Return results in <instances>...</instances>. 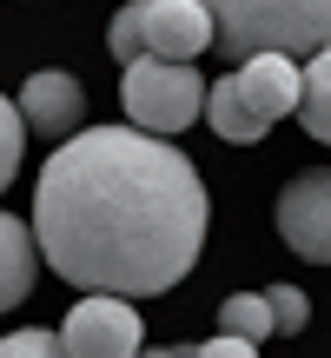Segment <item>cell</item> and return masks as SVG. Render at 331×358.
I'll return each instance as SVG.
<instances>
[{"label":"cell","instance_id":"6da1fadb","mask_svg":"<svg viewBox=\"0 0 331 358\" xmlns=\"http://www.w3.org/2000/svg\"><path fill=\"white\" fill-rule=\"evenodd\" d=\"M40 259L80 292H172L205 245V179L140 127H80L34 186Z\"/></svg>","mask_w":331,"mask_h":358},{"label":"cell","instance_id":"7a4b0ae2","mask_svg":"<svg viewBox=\"0 0 331 358\" xmlns=\"http://www.w3.org/2000/svg\"><path fill=\"white\" fill-rule=\"evenodd\" d=\"M298 87H305V66L292 53H252V60H239V73L205 87V120L226 146H258L272 120L298 113Z\"/></svg>","mask_w":331,"mask_h":358},{"label":"cell","instance_id":"3957f363","mask_svg":"<svg viewBox=\"0 0 331 358\" xmlns=\"http://www.w3.org/2000/svg\"><path fill=\"white\" fill-rule=\"evenodd\" d=\"M212 47L226 60L252 53H318L331 47V0H205Z\"/></svg>","mask_w":331,"mask_h":358},{"label":"cell","instance_id":"277c9868","mask_svg":"<svg viewBox=\"0 0 331 358\" xmlns=\"http://www.w3.org/2000/svg\"><path fill=\"white\" fill-rule=\"evenodd\" d=\"M119 100H126V120L140 133H186L192 120H205V73L192 60H159V53H140L126 60V80H119Z\"/></svg>","mask_w":331,"mask_h":358},{"label":"cell","instance_id":"5b68a950","mask_svg":"<svg viewBox=\"0 0 331 358\" xmlns=\"http://www.w3.org/2000/svg\"><path fill=\"white\" fill-rule=\"evenodd\" d=\"M106 47H113V60H140V53L199 60L212 47V13H205V0H126L113 13Z\"/></svg>","mask_w":331,"mask_h":358},{"label":"cell","instance_id":"8992f818","mask_svg":"<svg viewBox=\"0 0 331 358\" xmlns=\"http://www.w3.org/2000/svg\"><path fill=\"white\" fill-rule=\"evenodd\" d=\"M140 338H146V319L119 292H87L60 325L66 358H140Z\"/></svg>","mask_w":331,"mask_h":358},{"label":"cell","instance_id":"52a82bcc","mask_svg":"<svg viewBox=\"0 0 331 358\" xmlns=\"http://www.w3.org/2000/svg\"><path fill=\"white\" fill-rule=\"evenodd\" d=\"M279 239L305 266H331V173H298L279 192Z\"/></svg>","mask_w":331,"mask_h":358},{"label":"cell","instance_id":"ba28073f","mask_svg":"<svg viewBox=\"0 0 331 358\" xmlns=\"http://www.w3.org/2000/svg\"><path fill=\"white\" fill-rule=\"evenodd\" d=\"M20 120H27V133H40V140H73L80 133V120H87V87H80L73 73H60V66H47V73H27V87H20Z\"/></svg>","mask_w":331,"mask_h":358},{"label":"cell","instance_id":"9c48e42d","mask_svg":"<svg viewBox=\"0 0 331 358\" xmlns=\"http://www.w3.org/2000/svg\"><path fill=\"white\" fill-rule=\"evenodd\" d=\"M34 272H40V239L27 219L0 213V312H13L27 292H34Z\"/></svg>","mask_w":331,"mask_h":358},{"label":"cell","instance_id":"30bf717a","mask_svg":"<svg viewBox=\"0 0 331 358\" xmlns=\"http://www.w3.org/2000/svg\"><path fill=\"white\" fill-rule=\"evenodd\" d=\"M298 127L318 146H331V47L305 53V87H298Z\"/></svg>","mask_w":331,"mask_h":358},{"label":"cell","instance_id":"8fae6325","mask_svg":"<svg viewBox=\"0 0 331 358\" xmlns=\"http://www.w3.org/2000/svg\"><path fill=\"white\" fill-rule=\"evenodd\" d=\"M219 332H232V338H252V345H265L279 325H272V306H265V292H232L226 306H219Z\"/></svg>","mask_w":331,"mask_h":358},{"label":"cell","instance_id":"7c38bea8","mask_svg":"<svg viewBox=\"0 0 331 358\" xmlns=\"http://www.w3.org/2000/svg\"><path fill=\"white\" fill-rule=\"evenodd\" d=\"M20 146H27V120H20V106L0 93V192L13 186V173H20Z\"/></svg>","mask_w":331,"mask_h":358},{"label":"cell","instance_id":"4fadbf2b","mask_svg":"<svg viewBox=\"0 0 331 358\" xmlns=\"http://www.w3.org/2000/svg\"><path fill=\"white\" fill-rule=\"evenodd\" d=\"M265 306H272V325H279L285 338L311 325V299L298 292V285H272V292H265Z\"/></svg>","mask_w":331,"mask_h":358},{"label":"cell","instance_id":"5bb4252c","mask_svg":"<svg viewBox=\"0 0 331 358\" xmlns=\"http://www.w3.org/2000/svg\"><path fill=\"white\" fill-rule=\"evenodd\" d=\"M0 358H66V345H60V332H7Z\"/></svg>","mask_w":331,"mask_h":358},{"label":"cell","instance_id":"9a60e30c","mask_svg":"<svg viewBox=\"0 0 331 358\" xmlns=\"http://www.w3.org/2000/svg\"><path fill=\"white\" fill-rule=\"evenodd\" d=\"M186 358H258L252 338H232V332H219V338H205V345H192Z\"/></svg>","mask_w":331,"mask_h":358},{"label":"cell","instance_id":"2e32d148","mask_svg":"<svg viewBox=\"0 0 331 358\" xmlns=\"http://www.w3.org/2000/svg\"><path fill=\"white\" fill-rule=\"evenodd\" d=\"M140 358H186V352H140Z\"/></svg>","mask_w":331,"mask_h":358}]
</instances>
